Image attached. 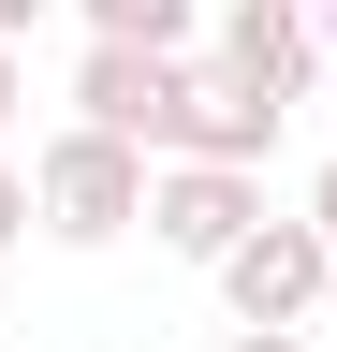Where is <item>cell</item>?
I'll use <instances>...</instances> for the list:
<instances>
[{"instance_id": "8", "label": "cell", "mask_w": 337, "mask_h": 352, "mask_svg": "<svg viewBox=\"0 0 337 352\" xmlns=\"http://www.w3.org/2000/svg\"><path fill=\"white\" fill-rule=\"evenodd\" d=\"M30 220H45V191H30V176H15V162H0V250H15V235H30Z\"/></svg>"}, {"instance_id": "3", "label": "cell", "mask_w": 337, "mask_h": 352, "mask_svg": "<svg viewBox=\"0 0 337 352\" xmlns=\"http://www.w3.org/2000/svg\"><path fill=\"white\" fill-rule=\"evenodd\" d=\"M249 220H264V162H191V147H176V162L147 176V235L191 250V264H220Z\"/></svg>"}, {"instance_id": "12", "label": "cell", "mask_w": 337, "mask_h": 352, "mask_svg": "<svg viewBox=\"0 0 337 352\" xmlns=\"http://www.w3.org/2000/svg\"><path fill=\"white\" fill-rule=\"evenodd\" d=\"M308 206H323V235H337V162H323V191H308Z\"/></svg>"}, {"instance_id": "7", "label": "cell", "mask_w": 337, "mask_h": 352, "mask_svg": "<svg viewBox=\"0 0 337 352\" xmlns=\"http://www.w3.org/2000/svg\"><path fill=\"white\" fill-rule=\"evenodd\" d=\"M73 15H89L103 44H191V30H205V0H73Z\"/></svg>"}, {"instance_id": "2", "label": "cell", "mask_w": 337, "mask_h": 352, "mask_svg": "<svg viewBox=\"0 0 337 352\" xmlns=\"http://www.w3.org/2000/svg\"><path fill=\"white\" fill-rule=\"evenodd\" d=\"M205 279H220L235 323H308V308L337 294V235H323V206H308V220H249Z\"/></svg>"}, {"instance_id": "4", "label": "cell", "mask_w": 337, "mask_h": 352, "mask_svg": "<svg viewBox=\"0 0 337 352\" xmlns=\"http://www.w3.org/2000/svg\"><path fill=\"white\" fill-rule=\"evenodd\" d=\"M279 118H293V103H279V88H249L235 59H176L161 162H176V147H191V162H264V147H279Z\"/></svg>"}, {"instance_id": "9", "label": "cell", "mask_w": 337, "mask_h": 352, "mask_svg": "<svg viewBox=\"0 0 337 352\" xmlns=\"http://www.w3.org/2000/svg\"><path fill=\"white\" fill-rule=\"evenodd\" d=\"M220 352H308V323H235Z\"/></svg>"}, {"instance_id": "11", "label": "cell", "mask_w": 337, "mask_h": 352, "mask_svg": "<svg viewBox=\"0 0 337 352\" xmlns=\"http://www.w3.org/2000/svg\"><path fill=\"white\" fill-rule=\"evenodd\" d=\"M30 15H45V0H0V44H30Z\"/></svg>"}, {"instance_id": "6", "label": "cell", "mask_w": 337, "mask_h": 352, "mask_svg": "<svg viewBox=\"0 0 337 352\" xmlns=\"http://www.w3.org/2000/svg\"><path fill=\"white\" fill-rule=\"evenodd\" d=\"M220 59H235L249 88L293 103V88L323 74V30H308V0H220Z\"/></svg>"}, {"instance_id": "13", "label": "cell", "mask_w": 337, "mask_h": 352, "mask_svg": "<svg viewBox=\"0 0 337 352\" xmlns=\"http://www.w3.org/2000/svg\"><path fill=\"white\" fill-rule=\"evenodd\" d=\"M323 59H337V0H323Z\"/></svg>"}, {"instance_id": "5", "label": "cell", "mask_w": 337, "mask_h": 352, "mask_svg": "<svg viewBox=\"0 0 337 352\" xmlns=\"http://www.w3.org/2000/svg\"><path fill=\"white\" fill-rule=\"evenodd\" d=\"M176 59H191V44H103V30H89L73 118H103V132H132V147H161V118H176Z\"/></svg>"}, {"instance_id": "10", "label": "cell", "mask_w": 337, "mask_h": 352, "mask_svg": "<svg viewBox=\"0 0 337 352\" xmlns=\"http://www.w3.org/2000/svg\"><path fill=\"white\" fill-rule=\"evenodd\" d=\"M15 103H30V74H15V44H0V118H15Z\"/></svg>"}, {"instance_id": "1", "label": "cell", "mask_w": 337, "mask_h": 352, "mask_svg": "<svg viewBox=\"0 0 337 352\" xmlns=\"http://www.w3.org/2000/svg\"><path fill=\"white\" fill-rule=\"evenodd\" d=\"M30 191H45V235L59 250H103V235H132L147 220V147L132 132H103V118H73L45 162H30Z\"/></svg>"}]
</instances>
